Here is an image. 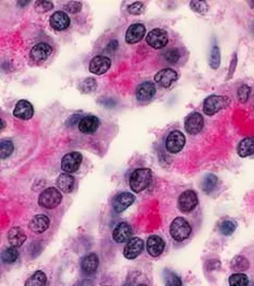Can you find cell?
Masks as SVG:
<instances>
[{
	"mask_svg": "<svg viewBox=\"0 0 254 286\" xmlns=\"http://www.w3.org/2000/svg\"><path fill=\"white\" fill-rule=\"evenodd\" d=\"M125 286H129V285H125Z\"/></svg>",
	"mask_w": 254,
	"mask_h": 286,
	"instance_id": "obj_45",
	"label": "cell"
},
{
	"mask_svg": "<svg viewBox=\"0 0 254 286\" xmlns=\"http://www.w3.org/2000/svg\"><path fill=\"white\" fill-rule=\"evenodd\" d=\"M82 8V4L79 1H70L66 5V10L70 13H79Z\"/></svg>",
	"mask_w": 254,
	"mask_h": 286,
	"instance_id": "obj_42",
	"label": "cell"
},
{
	"mask_svg": "<svg viewBox=\"0 0 254 286\" xmlns=\"http://www.w3.org/2000/svg\"><path fill=\"white\" fill-rule=\"evenodd\" d=\"M153 173L148 168H139L132 171L130 176V188L134 192H141L151 182Z\"/></svg>",
	"mask_w": 254,
	"mask_h": 286,
	"instance_id": "obj_1",
	"label": "cell"
},
{
	"mask_svg": "<svg viewBox=\"0 0 254 286\" xmlns=\"http://www.w3.org/2000/svg\"><path fill=\"white\" fill-rule=\"evenodd\" d=\"M230 104V99L222 95H211L207 99H205L203 104V110L206 115L212 116L221 112L222 109L226 108Z\"/></svg>",
	"mask_w": 254,
	"mask_h": 286,
	"instance_id": "obj_3",
	"label": "cell"
},
{
	"mask_svg": "<svg viewBox=\"0 0 254 286\" xmlns=\"http://www.w3.org/2000/svg\"><path fill=\"white\" fill-rule=\"evenodd\" d=\"M164 283H165V286H182L181 278L170 270L164 271Z\"/></svg>",
	"mask_w": 254,
	"mask_h": 286,
	"instance_id": "obj_34",
	"label": "cell"
},
{
	"mask_svg": "<svg viewBox=\"0 0 254 286\" xmlns=\"http://www.w3.org/2000/svg\"><path fill=\"white\" fill-rule=\"evenodd\" d=\"M13 150H14V144L12 143L10 140L1 141V143H0V155H1L2 159H7L8 156L13 153Z\"/></svg>",
	"mask_w": 254,
	"mask_h": 286,
	"instance_id": "obj_35",
	"label": "cell"
},
{
	"mask_svg": "<svg viewBox=\"0 0 254 286\" xmlns=\"http://www.w3.org/2000/svg\"><path fill=\"white\" fill-rule=\"evenodd\" d=\"M235 229H237V223L234 221L226 220L219 224V231L224 236H231L235 231Z\"/></svg>",
	"mask_w": 254,
	"mask_h": 286,
	"instance_id": "obj_33",
	"label": "cell"
},
{
	"mask_svg": "<svg viewBox=\"0 0 254 286\" xmlns=\"http://www.w3.org/2000/svg\"><path fill=\"white\" fill-rule=\"evenodd\" d=\"M231 267L234 270V271L241 273V271H246V270L249 269L250 261L243 256H237L235 258H233V260H232Z\"/></svg>",
	"mask_w": 254,
	"mask_h": 286,
	"instance_id": "obj_29",
	"label": "cell"
},
{
	"mask_svg": "<svg viewBox=\"0 0 254 286\" xmlns=\"http://www.w3.org/2000/svg\"><path fill=\"white\" fill-rule=\"evenodd\" d=\"M49 218L45 215H36L34 216L29 224L30 230L34 233H43L49 226Z\"/></svg>",
	"mask_w": 254,
	"mask_h": 286,
	"instance_id": "obj_22",
	"label": "cell"
},
{
	"mask_svg": "<svg viewBox=\"0 0 254 286\" xmlns=\"http://www.w3.org/2000/svg\"><path fill=\"white\" fill-rule=\"evenodd\" d=\"M217 183H218V178H217L216 175L213 174H207L203 180V184H201V189L204 190V192L210 193L215 190V188L217 187Z\"/></svg>",
	"mask_w": 254,
	"mask_h": 286,
	"instance_id": "obj_28",
	"label": "cell"
},
{
	"mask_svg": "<svg viewBox=\"0 0 254 286\" xmlns=\"http://www.w3.org/2000/svg\"><path fill=\"white\" fill-rule=\"evenodd\" d=\"M74 177L70 174H61L57 180V186L64 193H70L74 189Z\"/></svg>",
	"mask_w": 254,
	"mask_h": 286,
	"instance_id": "obj_25",
	"label": "cell"
},
{
	"mask_svg": "<svg viewBox=\"0 0 254 286\" xmlns=\"http://www.w3.org/2000/svg\"><path fill=\"white\" fill-rule=\"evenodd\" d=\"M164 57H165V59L168 60L169 63L175 64L179 60V52H178V50H169L168 52H166Z\"/></svg>",
	"mask_w": 254,
	"mask_h": 286,
	"instance_id": "obj_41",
	"label": "cell"
},
{
	"mask_svg": "<svg viewBox=\"0 0 254 286\" xmlns=\"http://www.w3.org/2000/svg\"><path fill=\"white\" fill-rule=\"evenodd\" d=\"M165 249V243H164L163 238L159 236L153 235L148 238L147 241V250L149 254L153 257H159L162 254V252Z\"/></svg>",
	"mask_w": 254,
	"mask_h": 286,
	"instance_id": "obj_16",
	"label": "cell"
},
{
	"mask_svg": "<svg viewBox=\"0 0 254 286\" xmlns=\"http://www.w3.org/2000/svg\"><path fill=\"white\" fill-rule=\"evenodd\" d=\"M104 286H108V285H104Z\"/></svg>",
	"mask_w": 254,
	"mask_h": 286,
	"instance_id": "obj_46",
	"label": "cell"
},
{
	"mask_svg": "<svg viewBox=\"0 0 254 286\" xmlns=\"http://www.w3.org/2000/svg\"><path fill=\"white\" fill-rule=\"evenodd\" d=\"M61 201H63V195L55 188H47L39 196V204L46 209H53L58 207Z\"/></svg>",
	"mask_w": 254,
	"mask_h": 286,
	"instance_id": "obj_4",
	"label": "cell"
},
{
	"mask_svg": "<svg viewBox=\"0 0 254 286\" xmlns=\"http://www.w3.org/2000/svg\"><path fill=\"white\" fill-rule=\"evenodd\" d=\"M110 66L111 63L109 58L103 57V55H97V57L92 59L91 64H89V70H91L93 74L101 75L107 73L109 70Z\"/></svg>",
	"mask_w": 254,
	"mask_h": 286,
	"instance_id": "obj_11",
	"label": "cell"
},
{
	"mask_svg": "<svg viewBox=\"0 0 254 286\" xmlns=\"http://www.w3.org/2000/svg\"><path fill=\"white\" fill-rule=\"evenodd\" d=\"M190 6L192 10L200 14H205L207 10H209V6H207L205 1H191Z\"/></svg>",
	"mask_w": 254,
	"mask_h": 286,
	"instance_id": "obj_38",
	"label": "cell"
},
{
	"mask_svg": "<svg viewBox=\"0 0 254 286\" xmlns=\"http://www.w3.org/2000/svg\"><path fill=\"white\" fill-rule=\"evenodd\" d=\"M144 248V242L138 237H134L127 243L125 250H123V254L127 259H135L139 254H142Z\"/></svg>",
	"mask_w": 254,
	"mask_h": 286,
	"instance_id": "obj_10",
	"label": "cell"
},
{
	"mask_svg": "<svg viewBox=\"0 0 254 286\" xmlns=\"http://www.w3.org/2000/svg\"><path fill=\"white\" fill-rule=\"evenodd\" d=\"M52 53V47L48 44H45V42H40V44H36L35 46H33L32 50H31V59L34 63L39 64L43 63V61L47 60V58Z\"/></svg>",
	"mask_w": 254,
	"mask_h": 286,
	"instance_id": "obj_13",
	"label": "cell"
},
{
	"mask_svg": "<svg viewBox=\"0 0 254 286\" xmlns=\"http://www.w3.org/2000/svg\"><path fill=\"white\" fill-rule=\"evenodd\" d=\"M53 6H54L53 2L43 0V1H36L35 8H36V11L40 12V13H42V12H47L49 10H52V8H53Z\"/></svg>",
	"mask_w": 254,
	"mask_h": 286,
	"instance_id": "obj_40",
	"label": "cell"
},
{
	"mask_svg": "<svg viewBox=\"0 0 254 286\" xmlns=\"http://www.w3.org/2000/svg\"><path fill=\"white\" fill-rule=\"evenodd\" d=\"M185 146V136L182 131L173 130L168 135L165 141V148L169 153L177 154L184 148Z\"/></svg>",
	"mask_w": 254,
	"mask_h": 286,
	"instance_id": "obj_6",
	"label": "cell"
},
{
	"mask_svg": "<svg viewBox=\"0 0 254 286\" xmlns=\"http://www.w3.org/2000/svg\"><path fill=\"white\" fill-rule=\"evenodd\" d=\"M18 258H19V251H18V249L14 247L7 248L4 252H2V261L6 264L14 263V261H17Z\"/></svg>",
	"mask_w": 254,
	"mask_h": 286,
	"instance_id": "obj_32",
	"label": "cell"
},
{
	"mask_svg": "<svg viewBox=\"0 0 254 286\" xmlns=\"http://www.w3.org/2000/svg\"><path fill=\"white\" fill-rule=\"evenodd\" d=\"M145 34V26L142 24H134L127 30L126 33V41L130 45L137 44L143 39Z\"/></svg>",
	"mask_w": 254,
	"mask_h": 286,
	"instance_id": "obj_17",
	"label": "cell"
},
{
	"mask_svg": "<svg viewBox=\"0 0 254 286\" xmlns=\"http://www.w3.org/2000/svg\"><path fill=\"white\" fill-rule=\"evenodd\" d=\"M137 286H147V285H145V284H138Z\"/></svg>",
	"mask_w": 254,
	"mask_h": 286,
	"instance_id": "obj_44",
	"label": "cell"
},
{
	"mask_svg": "<svg viewBox=\"0 0 254 286\" xmlns=\"http://www.w3.org/2000/svg\"><path fill=\"white\" fill-rule=\"evenodd\" d=\"M98 126H100V120L94 115H88L86 118L81 119L79 122V129L83 134H93L97 130Z\"/></svg>",
	"mask_w": 254,
	"mask_h": 286,
	"instance_id": "obj_21",
	"label": "cell"
},
{
	"mask_svg": "<svg viewBox=\"0 0 254 286\" xmlns=\"http://www.w3.org/2000/svg\"><path fill=\"white\" fill-rule=\"evenodd\" d=\"M251 94V88L247 85L240 86L239 89H238V99H239L240 102L245 103L247 100H249Z\"/></svg>",
	"mask_w": 254,
	"mask_h": 286,
	"instance_id": "obj_37",
	"label": "cell"
},
{
	"mask_svg": "<svg viewBox=\"0 0 254 286\" xmlns=\"http://www.w3.org/2000/svg\"><path fill=\"white\" fill-rule=\"evenodd\" d=\"M34 114L32 103L27 100H20L15 104L13 115L20 120H30Z\"/></svg>",
	"mask_w": 254,
	"mask_h": 286,
	"instance_id": "obj_19",
	"label": "cell"
},
{
	"mask_svg": "<svg viewBox=\"0 0 254 286\" xmlns=\"http://www.w3.org/2000/svg\"><path fill=\"white\" fill-rule=\"evenodd\" d=\"M96 88V81L95 79H86L85 81L80 85V91L82 93H91V92H94V89Z\"/></svg>",
	"mask_w": 254,
	"mask_h": 286,
	"instance_id": "obj_36",
	"label": "cell"
},
{
	"mask_svg": "<svg viewBox=\"0 0 254 286\" xmlns=\"http://www.w3.org/2000/svg\"><path fill=\"white\" fill-rule=\"evenodd\" d=\"M237 63H238V58H237V53L233 54V58H232L231 64H230V68H228V73L227 76H226V80H230L232 76H233L235 68H237Z\"/></svg>",
	"mask_w": 254,
	"mask_h": 286,
	"instance_id": "obj_43",
	"label": "cell"
},
{
	"mask_svg": "<svg viewBox=\"0 0 254 286\" xmlns=\"http://www.w3.org/2000/svg\"><path fill=\"white\" fill-rule=\"evenodd\" d=\"M81 267L82 271L86 273V275L91 276L94 275L98 267V258L95 254H87L86 257H83V259L81 261Z\"/></svg>",
	"mask_w": 254,
	"mask_h": 286,
	"instance_id": "obj_23",
	"label": "cell"
},
{
	"mask_svg": "<svg viewBox=\"0 0 254 286\" xmlns=\"http://www.w3.org/2000/svg\"><path fill=\"white\" fill-rule=\"evenodd\" d=\"M132 227L127 222L117 224L113 231V238L116 243H128L131 239Z\"/></svg>",
	"mask_w": 254,
	"mask_h": 286,
	"instance_id": "obj_15",
	"label": "cell"
},
{
	"mask_svg": "<svg viewBox=\"0 0 254 286\" xmlns=\"http://www.w3.org/2000/svg\"><path fill=\"white\" fill-rule=\"evenodd\" d=\"M135 201V196L132 193L123 191L117 193L113 199V208L116 212H122L128 209Z\"/></svg>",
	"mask_w": 254,
	"mask_h": 286,
	"instance_id": "obj_14",
	"label": "cell"
},
{
	"mask_svg": "<svg viewBox=\"0 0 254 286\" xmlns=\"http://www.w3.org/2000/svg\"><path fill=\"white\" fill-rule=\"evenodd\" d=\"M168 33L160 29H155L150 31L147 35L148 45L151 46L153 48H156V50H160V48L165 47L168 45Z\"/></svg>",
	"mask_w": 254,
	"mask_h": 286,
	"instance_id": "obj_7",
	"label": "cell"
},
{
	"mask_svg": "<svg viewBox=\"0 0 254 286\" xmlns=\"http://www.w3.org/2000/svg\"><path fill=\"white\" fill-rule=\"evenodd\" d=\"M209 63L212 69H218L221 66V50L217 45H213L211 53H210Z\"/></svg>",
	"mask_w": 254,
	"mask_h": 286,
	"instance_id": "obj_31",
	"label": "cell"
},
{
	"mask_svg": "<svg viewBox=\"0 0 254 286\" xmlns=\"http://www.w3.org/2000/svg\"><path fill=\"white\" fill-rule=\"evenodd\" d=\"M7 238H8V242H10L11 247L19 248L24 244L25 242H26L27 237H26V235H25V232L23 231V230L20 229V227L14 226V227H12L10 231H8Z\"/></svg>",
	"mask_w": 254,
	"mask_h": 286,
	"instance_id": "obj_24",
	"label": "cell"
},
{
	"mask_svg": "<svg viewBox=\"0 0 254 286\" xmlns=\"http://www.w3.org/2000/svg\"><path fill=\"white\" fill-rule=\"evenodd\" d=\"M128 11L129 13L134 14V15H138V14H142L144 12V4L143 2H134V4H131L128 7Z\"/></svg>",
	"mask_w": 254,
	"mask_h": 286,
	"instance_id": "obj_39",
	"label": "cell"
},
{
	"mask_svg": "<svg viewBox=\"0 0 254 286\" xmlns=\"http://www.w3.org/2000/svg\"><path fill=\"white\" fill-rule=\"evenodd\" d=\"M47 284V277L42 271L34 272L32 276L25 283V286H46Z\"/></svg>",
	"mask_w": 254,
	"mask_h": 286,
	"instance_id": "obj_27",
	"label": "cell"
},
{
	"mask_svg": "<svg viewBox=\"0 0 254 286\" xmlns=\"http://www.w3.org/2000/svg\"><path fill=\"white\" fill-rule=\"evenodd\" d=\"M177 79H178L177 72L172 68H164L162 70H159V72L155 75V81L164 88H169L173 82L177 81Z\"/></svg>",
	"mask_w": 254,
	"mask_h": 286,
	"instance_id": "obj_12",
	"label": "cell"
},
{
	"mask_svg": "<svg viewBox=\"0 0 254 286\" xmlns=\"http://www.w3.org/2000/svg\"><path fill=\"white\" fill-rule=\"evenodd\" d=\"M204 127V118L199 113H192L185 120V130L190 135H197Z\"/></svg>",
	"mask_w": 254,
	"mask_h": 286,
	"instance_id": "obj_9",
	"label": "cell"
},
{
	"mask_svg": "<svg viewBox=\"0 0 254 286\" xmlns=\"http://www.w3.org/2000/svg\"><path fill=\"white\" fill-rule=\"evenodd\" d=\"M82 162V155L77 152H72L64 156L61 161V169L64 173L73 174L80 168V164Z\"/></svg>",
	"mask_w": 254,
	"mask_h": 286,
	"instance_id": "obj_8",
	"label": "cell"
},
{
	"mask_svg": "<svg viewBox=\"0 0 254 286\" xmlns=\"http://www.w3.org/2000/svg\"><path fill=\"white\" fill-rule=\"evenodd\" d=\"M237 152L240 158H247V156L254 155V137H246L241 140Z\"/></svg>",
	"mask_w": 254,
	"mask_h": 286,
	"instance_id": "obj_26",
	"label": "cell"
},
{
	"mask_svg": "<svg viewBox=\"0 0 254 286\" xmlns=\"http://www.w3.org/2000/svg\"><path fill=\"white\" fill-rule=\"evenodd\" d=\"M198 204V196L193 190H187L182 192L178 198V208L184 214L193 211Z\"/></svg>",
	"mask_w": 254,
	"mask_h": 286,
	"instance_id": "obj_5",
	"label": "cell"
},
{
	"mask_svg": "<svg viewBox=\"0 0 254 286\" xmlns=\"http://www.w3.org/2000/svg\"><path fill=\"white\" fill-rule=\"evenodd\" d=\"M49 23H51V26L53 27L54 30L64 31L69 26L70 20H69V17H68L64 12L57 11L51 15V18H49Z\"/></svg>",
	"mask_w": 254,
	"mask_h": 286,
	"instance_id": "obj_20",
	"label": "cell"
},
{
	"mask_svg": "<svg viewBox=\"0 0 254 286\" xmlns=\"http://www.w3.org/2000/svg\"><path fill=\"white\" fill-rule=\"evenodd\" d=\"M228 284L230 286H249V278L244 273H233L228 278Z\"/></svg>",
	"mask_w": 254,
	"mask_h": 286,
	"instance_id": "obj_30",
	"label": "cell"
},
{
	"mask_svg": "<svg viewBox=\"0 0 254 286\" xmlns=\"http://www.w3.org/2000/svg\"><path fill=\"white\" fill-rule=\"evenodd\" d=\"M156 94V87H155L154 82H143L137 87L136 91V97L141 102H145V101H150Z\"/></svg>",
	"mask_w": 254,
	"mask_h": 286,
	"instance_id": "obj_18",
	"label": "cell"
},
{
	"mask_svg": "<svg viewBox=\"0 0 254 286\" xmlns=\"http://www.w3.org/2000/svg\"><path fill=\"white\" fill-rule=\"evenodd\" d=\"M191 225L185 218L177 217L172 221L170 225V235L176 242H184L191 233Z\"/></svg>",
	"mask_w": 254,
	"mask_h": 286,
	"instance_id": "obj_2",
	"label": "cell"
}]
</instances>
